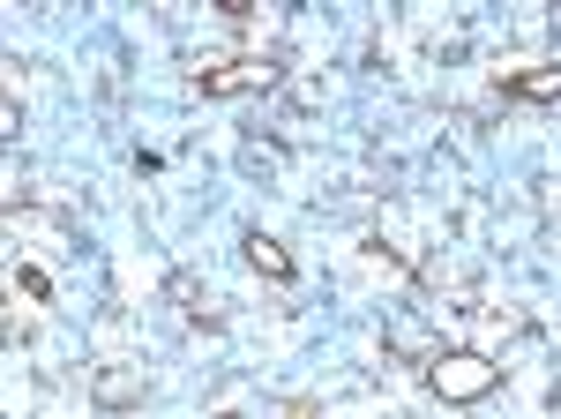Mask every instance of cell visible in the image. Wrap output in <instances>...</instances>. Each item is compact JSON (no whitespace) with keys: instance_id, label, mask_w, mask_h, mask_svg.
I'll list each match as a JSON object with an SVG mask.
<instances>
[{"instance_id":"7a4b0ae2","label":"cell","mask_w":561,"mask_h":419,"mask_svg":"<svg viewBox=\"0 0 561 419\" xmlns=\"http://www.w3.org/2000/svg\"><path fill=\"white\" fill-rule=\"evenodd\" d=\"M255 83H270V68H262V60H240V68L203 76V98H232V90H255Z\"/></svg>"},{"instance_id":"6da1fadb","label":"cell","mask_w":561,"mask_h":419,"mask_svg":"<svg viewBox=\"0 0 561 419\" xmlns=\"http://www.w3.org/2000/svg\"><path fill=\"white\" fill-rule=\"evenodd\" d=\"M494 382H502V367L479 360V352H449V360H434V389H442L449 405H472V397H486Z\"/></svg>"},{"instance_id":"3957f363","label":"cell","mask_w":561,"mask_h":419,"mask_svg":"<svg viewBox=\"0 0 561 419\" xmlns=\"http://www.w3.org/2000/svg\"><path fill=\"white\" fill-rule=\"evenodd\" d=\"M248 262H255V270H270V278H293V254L277 248V240H262V233L248 240Z\"/></svg>"},{"instance_id":"277c9868","label":"cell","mask_w":561,"mask_h":419,"mask_svg":"<svg viewBox=\"0 0 561 419\" xmlns=\"http://www.w3.org/2000/svg\"><path fill=\"white\" fill-rule=\"evenodd\" d=\"M517 98H561V68H547V76H517Z\"/></svg>"}]
</instances>
